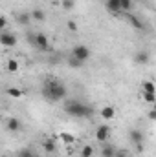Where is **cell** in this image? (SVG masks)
<instances>
[{"instance_id": "6da1fadb", "label": "cell", "mask_w": 156, "mask_h": 157, "mask_svg": "<svg viewBox=\"0 0 156 157\" xmlns=\"http://www.w3.org/2000/svg\"><path fill=\"white\" fill-rule=\"evenodd\" d=\"M66 95H68L66 86L57 78H48L42 84V97L50 102H59V101L66 99Z\"/></svg>"}, {"instance_id": "7a4b0ae2", "label": "cell", "mask_w": 156, "mask_h": 157, "mask_svg": "<svg viewBox=\"0 0 156 157\" xmlns=\"http://www.w3.org/2000/svg\"><path fill=\"white\" fill-rule=\"evenodd\" d=\"M64 113L66 115H70V117L74 119H84V117H92V113H94V108L92 106H88V104H84V102H81L77 99H74V101H68L66 104H64Z\"/></svg>"}, {"instance_id": "3957f363", "label": "cell", "mask_w": 156, "mask_h": 157, "mask_svg": "<svg viewBox=\"0 0 156 157\" xmlns=\"http://www.w3.org/2000/svg\"><path fill=\"white\" fill-rule=\"evenodd\" d=\"M28 40L39 49V51H50V40L44 33H35V35H28Z\"/></svg>"}, {"instance_id": "277c9868", "label": "cell", "mask_w": 156, "mask_h": 157, "mask_svg": "<svg viewBox=\"0 0 156 157\" xmlns=\"http://www.w3.org/2000/svg\"><path fill=\"white\" fill-rule=\"evenodd\" d=\"M90 55H92V51L88 49V46H84V44H77V46H74L72 48V57H76L79 60H88L90 59Z\"/></svg>"}, {"instance_id": "5b68a950", "label": "cell", "mask_w": 156, "mask_h": 157, "mask_svg": "<svg viewBox=\"0 0 156 157\" xmlns=\"http://www.w3.org/2000/svg\"><path fill=\"white\" fill-rule=\"evenodd\" d=\"M0 44L4 48H15L17 46V37L13 33H9V31H2L0 33Z\"/></svg>"}, {"instance_id": "8992f818", "label": "cell", "mask_w": 156, "mask_h": 157, "mask_svg": "<svg viewBox=\"0 0 156 157\" xmlns=\"http://www.w3.org/2000/svg\"><path fill=\"white\" fill-rule=\"evenodd\" d=\"M149 60H151V55H149L147 49H138V51L134 53V64L143 66V64H147Z\"/></svg>"}, {"instance_id": "52a82bcc", "label": "cell", "mask_w": 156, "mask_h": 157, "mask_svg": "<svg viewBox=\"0 0 156 157\" xmlns=\"http://www.w3.org/2000/svg\"><path fill=\"white\" fill-rule=\"evenodd\" d=\"M109 137H110V128H109L107 124H101V126L96 130V139L103 144L105 141H109Z\"/></svg>"}, {"instance_id": "ba28073f", "label": "cell", "mask_w": 156, "mask_h": 157, "mask_svg": "<svg viewBox=\"0 0 156 157\" xmlns=\"http://www.w3.org/2000/svg\"><path fill=\"white\" fill-rule=\"evenodd\" d=\"M105 7H107L110 13H114V15H117V13L123 11V9H121V0H105Z\"/></svg>"}, {"instance_id": "9c48e42d", "label": "cell", "mask_w": 156, "mask_h": 157, "mask_svg": "<svg viewBox=\"0 0 156 157\" xmlns=\"http://www.w3.org/2000/svg\"><path fill=\"white\" fill-rule=\"evenodd\" d=\"M129 137H130V143H132V144H138V143H143V137H145V135H143L142 130H136V128H134V130L129 132Z\"/></svg>"}, {"instance_id": "30bf717a", "label": "cell", "mask_w": 156, "mask_h": 157, "mask_svg": "<svg viewBox=\"0 0 156 157\" xmlns=\"http://www.w3.org/2000/svg\"><path fill=\"white\" fill-rule=\"evenodd\" d=\"M99 113H101V117L105 119V121H112V119L116 117V108L114 106H103Z\"/></svg>"}, {"instance_id": "8fae6325", "label": "cell", "mask_w": 156, "mask_h": 157, "mask_svg": "<svg viewBox=\"0 0 156 157\" xmlns=\"http://www.w3.org/2000/svg\"><path fill=\"white\" fill-rule=\"evenodd\" d=\"M116 148L112 144H101V157H114Z\"/></svg>"}, {"instance_id": "7c38bea8", "label": "cell", "mask_w": 156, "mask_h": 157, "mask_svg": "<svg viewBox=\"0 0 156 157\" xmlns=\"http://www.w3.org/2000/svg\"><path fill=\"white\" fill-rule=\"evenodd\" d=\"M6 126H7V130H9V132H18V130L22 128L20 121H18V119H15V117H11V119H9Z\"/></svg>"}, {"instance_id": "4fadbf2b", "label": "cell", "mask_w": 156, "mask_h": 157, "mask_svg": "<svg viewBox=\"0 0 156 157\" xmlns=\"http://www.w3.org/2000/svg\"><path fill=\"white\" fill-rule=\"evenodd\" d=\"M15 20H17L18 24H22V26H26V24H30V20H33V18H31L30 13H18V15L15 17Z\"/></svg>"}, {"instance_id": "5bb4252c", "label": "cell", "mask_w": 156, "mask_h": 157, "mask_svg": "<svg viewBox=\"0 0 156 157\" xmlns=\"http://www.w3.org/2000/svg\"><path fill=\"white\" fill-rule=\"evenodd\" d=\"M129 24H130L132 28H136V29H143V28H145L143 22H142L138 17H134V15H129Z\"/></svg>"}, {"instance_id": "9a60e30c", "label": "cell", "mask_w": 156, "mask_h": 157, "mask_svg": "<svg viewBox=\"0 0 156 157\" xmlns=\"http://www.w3.org/2000/svg\"><path fill=\"white\" fill-rule=\"evenodd\" d=\"M42 148H44V152H48V154H53V152L57 150V146H55V143H53L51 139H46V141L42 143Z\"/></svg>"}, {"instance_id": "2e32d148", "label": "cell", "mask_w": 156, "mask_h": 157, "mask_svg": "<svg viewBox=\"0 0 156 157\" xmlns=\"http://www.w3.org/2000/svg\"><path fill=\"white\" fill-rule=\"evenodd\" d=\"M31 18L37 20V22H44V20H46V13H44L42 9H33V11H31Z\"/></svg>"}, {"instance_id": "e0dca14e", "label": "cell", "mask_w": 156, "mask_h": 157, "mask_svg": "<svg viewBox=\"0 0 156 157\" xmlns=\"http://www.w3.org/2000/svg\"><path fill=\"white\" fill-rule=\"evenodd\" d=\"M59 139H61L64 144H74V143H76V137L70 135V133H66V132H63V133L59 135Z\"/></svg>"}, {"instance_id": "ac0fdd59", "label": "cell", "mask_w": 156, "mask_h": 157, "mask_svg": "<svg viewBox=\"0 0 156 157\" xmlns=\"http://www.w3.org/2000/svg\"><path fill=\"white\" fill-rule=\"evenodd\" d=\"M142 99H143L147 104H156V93H147V91H143V93H142Z\"/></svg>"}, {"instance_id": "d6986e66", "label": "cell", "mask_w": 156, "mask_h": 157, "mask_svg": "<svg viewBox=\"0 0 156 157\" xmlns=\"http://www.w3.org/2000/svg\"><path fill=\"white\" fill-rule=\"evenodd\" d=\"M143 91H147V93H156V86L153 80H145L143 82Z\"/></svg>"}, {"instance_id": "ffe728a7", "label": "cell", "mask_w": 156, "mask_h": 157, "mask_svg": "<svg viewBox=\"0 0 156 157\" xmlns=\"http://www.w3.org/2000/svg\"><path fill=\"white\" fill-rule=\"evenodd\" d=\"M132 4H134V0H123V2H121V9H123L125 13H130V11H132Z\"/></svg>"}, {"instance_id": "44dd1931", "label": "cell", "mask_w": 156, "mask_h": 157, "mask_svg": "<svg viewBox=\"0 0 156 157\" xmlns=\"http://www.w3.org/2000/svg\"><path fill=\"white\" fill-rule=\"evenodd\" d=\"M92 155H94V148H92L90 144L83 146V150H81V157H92Z\"/></svg>"}, {"instance_id": "7402d4cb", "label": "cell", "mask_w": 156, "mask_h": 157, "mask_svg": "<svg viewBox=\"0 0 156 157\" xmlns=\"http://www.w3.org/2000/svg\"><path fill=\"white\" fill-rule=\"evenodd\" d=\"M68 66H70V68H81V66H83V60H79L76 57H70V59H68Z\"/></svg>"}, {"instance_id": "603a6c76", "label": "cell", "mask_w": 156, "mask_h": 157, "mask_svg": "<svg viewBox=\"0 0 156 157\" xmlns=\"http://www.w3.org/2000/svg\"><path fill=\"white\" fill-rule=\"evenodd\" d=\"M18 157H35L33 155V152L30 150V148H22V150H18V154H17Z\"/></svg>"}, {"instance_id": "cb8c5ba5", "label": "cell", "mask_w": 156, "mask_h": 157, "mask_svg": "<svg viewBox=\"0 0 156 157\" xmlns=\"http://www.w3.org/2000/svg\"><path fill=\"white\" fill-rule=\"evenodd\" d=\"M7 93H9L11 97H15V99H18V97H22V91H20L18 88H9V90H7Z\"/></svg>"}, {"instance_id": "d4e9b609", "label": "cell", "mask_w": 156, "mask_h": 157, "mask_svg": "<svg viewBox=\"0 0 156 157\" xmlns=\"http://www.w3.org/2000/svg\"><path fill=\"white\" fill-rule=\"evenodd\" d=\"M7 70H9V71H17V70H18V62H17V60H9V62H7Z\"/></svg>"}, {"instance_id": "484cf974", "label": "cell", "mask_w": 156, "mask_h": 157, "mask_svg": "<svg viewBox=\"0 0 156 157\" xmlns=\"http://www.w3.org/2000/svg\"><path fill=\"white\" fill-rule=\"evenodd\" d=\"M61 4H63V7H64V9H74V6H76V2H74V0H63Z\"/></svg>"}, {"instance_id": "4316f807", "label": "cell", "mask_w": 156, "mask_h": 157, "mask_svg": "<svg viewBox=\"0 0 156 157\" xmlns=\"http://www.w3.org/2000/svg\"><path fill=\"white\" fill-rule=\"evenodd\" d=\"M114 157H129V150L121 148V150H116V155Z\"/></svg>"}, {"instance_id": "83f0119b", "label": "cell", "mask_w": 156, "mask_h": 157, "mask_svg": "<svg viewBox=\"0 0 156 157\" xmlns=\"http://www.w3.org/2000/svg\"><path fill=\"white\" fill-rule=\"evenodd\" d=\"M6 26H7V18H6V17H2V18H0V29H2V31H6Z\"/></svg>"}, {"instance_id": "f1b7e54d", "label": "cell", "mask_w": 156, "mask_h": 157, "mask_svg": "<svg viewBox=\"0 0 156 157\" xmlns=\"http://www.w3.org/2000/svg\"><path fill=\"white\" fill-rule=\"evenodd\" d=\"M147 117L151 119V121H156V106H154V110H151V112L147 113Z\"/></svg>"}, {"instance_id": "f546056e", "label": "cell", "mask_w": 156, "mask_h": 157, "mask_svg": "<svg viewBox=\"0 0 156 157\" xmlns=\"http://www.w3.org/2000/svg\"><path fill=\"white\" fill-rule=\"evenodd\" d=\"M68 29H72V31H77V24L70 20V22H68Z\"/></svg>"}, {"instance_id": "4dcf8cb0", "label": "cell", "mask_w": 156, "mask_h": 157, "mask_svg": "<svg viewBox=\"0 0 156 157\" xmlns=\"http://www.w3.org/2000/svg\"><path fill=\"white\" fill-rule=\"evenodd\" d=\"M136 154H143V143H138L136 144Z\"/></svg>"}, {"instance_id": "1f68e13d", "label": "cell", "mask_w": 156, "mask_h": 157, "mask_svg": "<svg viewBox=\"0 0 156 157\" xmlns=\"http://www.w3.org/2000/svg\"><path fill=\"white\" fill-rule=\"evenodd\" d=\"M61 2H63V0H61Z\"/></svg>"}, {"instance_id": "d6a6232c", "label": "cell", "mask_w": 156, "mask_h": 157, "mask_svg": "<svg viewBox=\"0 0 156 157\" xmlns=\"http://www.w3.org/2000/svg\"><path fill=\"white\" fill-rule=\"evenodd\" d=\"M121 2H123V0H121Z\"/></svg>"}]
</instances>
